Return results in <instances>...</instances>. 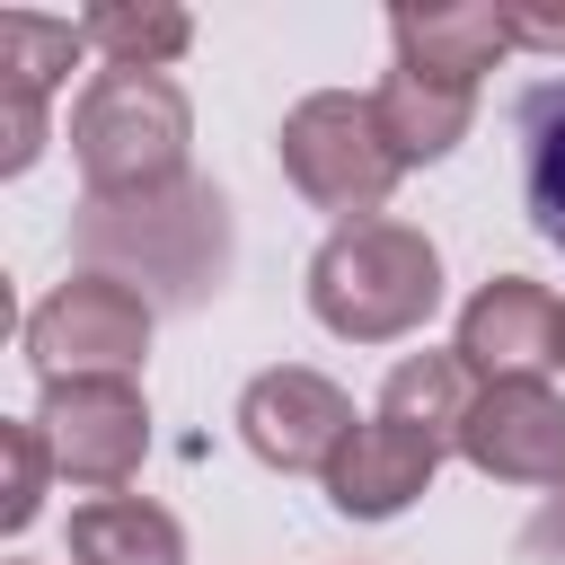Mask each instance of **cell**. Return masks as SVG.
I'll list each match as a JSON object with an SVG mask.
<instances>
[{
	"instance_id": "2",
	"label": "cell",
	"mask_w": 565,
	"mask_h": 565,
	"mask_svg": "<svg viewBox=\"0 0 565 565\" xmlns=\"http://www.w3.org/2000/svg\"><path fill=\"white\" fill-rule=\"evenodd\" d=\"M441 300V247L415 221H353L309 256V318L344 344H397Z\"/></svg>"
},
{
	"instance_id": "17",
	"label": "cell",
	"mask_w": 565,
	"mask_h": 565,
	"mask_svg": "<svg viewBox=\"0 0 565 565\" xmlns=\"http://www.w3.org/2000/svg\"><path fill=\"white\" fill-rule=\"evenodd\" d=\"M0 468H9V486H0V530H26V521L44 512V477H53V441H44L35 415L0 424Z\"/></svg>"
},
{
	"instance_id": "16",
	"label": "cell",
	"mask_w": 565,
	"mask_h": 565,
	"mask_svg": "<svg viewBox=\"0 0 565 565\" xmlns=\"http://www.w3.org/2000/svg\"><path fill=\"white\" fill-rule=\"evenodd\" d=\"M88 53L79 18H35V9H0V88L18 97H53L62 71Z\"/></svg>"
},
{
	"instance_id": "1",
	"label": "cell",
	"mask_w": 565,
	"mask_h": 565,
	"mask_svg": "<svg viewBox=\"0 0 565 565\" xmlns=\"http://www.w3.org/2000/svg\"><path fill=\"white\" fill-rule=\"evenodd\" d=\"M71 247L79 274H115L150 309H194L230 282V194L212 177H177L150 194H79Z\"/></svg>"
},
{
	"instance_id": "13",
	"label": "cell",
	"mask_w": 565,
	"mask_h": 565,
	"mask_svg": "<svg viewBox=\"0 0 565 565\" xmlns=\"http://www.w3.org/2000/svg\"><path fill=\"white\" fill-rule=\"evenodd\" d=\"M71 565H185V530L150 494H88L71 503Z\"/></svg>"
},
{
	"instance_id": "6",
	"label": "cell",
	"mask_w": 565,
	"mask_h": 565,
	"mask_svg": "<svg viewBox=\"0 0 565 565\" xmlns=\"http://www.w3.org/2000/svg\"><path fill=\"white\" fill-rule=\"evenodd\" d=\"M238 441L282 477H327V459L353 441V397L309 362H274L238 388Z\"/></svg>"
},
{
	"instance_id": "11",
	"label": "cell",
	"mask_w": 565,
	"mask_h": 565,
	"mask_svg": "<svg viewBox=\"0 0 565 565\" xmlns=\"http://www.w3.org/2000/svg\"><path fill=\"white\" fill-rule=\"evenodd\" d=\"M388 44H397V71L441 79V88H477V79L512 53V18H503V9H477V0L388 9Z\"/></svg>"
},
{
	"instance_id": "5",
	"label": "cell",
	"mask_w": 565,
	"mask_h": 565,
	"mask_svg": "<svg viewBox=\"0 0 565 565\" xmlns=\"http://www.w3.org/2000/svg\"><path fill=\"white\" fill-rule=\"evenodd\" d=\"M150 353V300L115 274H71L26 309V362L53 380H132Z\"/></svg>"
},
{
	"instance_id": "14",
	"label": "cell",
	"mask_w": 565,
	"mask_h": 565,
	"mask_svg": "<svg viewBox=\"0 0 565 565\" xmlns=\"http://www.w3.org/2000/svg\"><path fill=\"white\" fill-rule=\"evenodd\" d=\"M521 203H530V230L547 247H565V79H539L521 106Z\"/></svg>"
},
{
	"instance_id": "3",
	"label": "cell",
	"mask_w": 565,
	"mask_h": 565,
	"mask_svg": "<svg viewBox=\"0 0 565 565\" xmlns=\"http://www.w3.org/2000/svg\"><path fill=\"white\" fill-rule=\"evenodd\" d=\"M194 106L168 71H97L71 106V159L88 194H150L185 177Z\"/></svg>"
},
{
	"instance_id": "12",
	"label": "cell",
	"mask_w": 565,
	"mask_h": 565,
	"mask_svg": "<svg viewBox=\"0 0 565 565\" xmlns=\"http://www.w3.org/2000/svg\"><path fill=\"white\" fill-rule=\"evenodd\" d=\"M371 106H380V132H388V150H397L406 168L450 159V150L468 141V124H477V88H441V79L397 71V62H388V79L371 88Z\"/></svg>"
},
{
	"instance_id": "15",
	"label": "cell",
	"mask_w": 565,
	"mask_h": 565,
	"mask_svg": "<svg viewBox=\"0 0 565 565\" xmlns=\"http://www.w3.org/2000/svg\"><path fill=\"white\" fill-rule=\"evenodd\" d=\"M79 35H88V53H106V71H168L185 44H194V18L185 9H168V0H97L88 18H79Z\"/></svg>"
},
{
	"instance_id": "10",
	"label": "cell",
	"mask_w": 565,
	"mask_h": 565,
	"mask_svg": "<svg viewBox=\"0 0 565 565\" xmlns=\"http://www.w3.org/2000/svg\"><path fill=\"white\" fill-rule=\"evenodd\" d=\"M441 459H450V441H433V433H415L397 415H371V424H353V441L327 459L318 486H327V503L344 521H397L441 477Z\"/></svg>"
},
{
	"instance_id": "9",
	"label": "cell",
	"mask_w": 565,
	"mask_h": 565,
	"mask_svg": "<svg viewBox=\"0 0 565 565\" xmlns=\"http://www.w3.org/2000/svg\"><path fill=\"white\" fill-rule=\"evenodd\" d=\"M556 335H565V300L530 274H486L459 309V362L477 380H539L556 362Z\"/></svg>"
},
{
	"instance_id": "7",
	"label": "cell",
	"mask_w": 565,
	"mask_h": 565,
	"mask_svg": "<svg viewBox=\"0 0 565 565\" xmlns=\"http://www.w3.org/2000/svg\"><path fill=\"white\" fill-rule=\"evenodd\" d=\"M35 424L53 441V468L71 486H97V494H115L150 450V406L132 380H53Z\"/></svg>"
},
{
	"instance_id": "20",
	"label": "cell",
	"mask_w": 565,
	"mask_h": 565,
	"mask_svg": "<svg viewBox=\"0 0 565 565\" xmlns=\"http://www.w3.org/2000/svg\"><path fill=\"white\" fill-rule=\"evenodd\" d=\"M556 362H565V335H556Z\"/></svg>"
},
{
	"instance_id": "18",
	"label": "cell",
	"mask_w": 565,
	"mask_h": 565,
	"mask_svg": "<svg viewBox=\"0 0 565 565\" xmlns=\"http://www.w3.org/2000/svg\"><path fill=\"white\" fill-rule=\"evenodd\" d=\"M512 18V44H539V53H565V9H503Z\"/></svg>"
},
{
	"instance_id": "4",
	"label": "cell",
	"mask_w": 565,
	"mask_h": 565,
	"mask_svg": "<svg viewBox=\"0 0 565 565\" xmlns=\"http://www.w3.org/2000/svg\"><path fill=\"white\" fill-rule=\"evenodd\" d=\"M274 150H282V177H291L318 212H335V230L380 221V203H388L397 177H406V159H397L388 132H380V106L353 97V88L300 97V106L282 115V132H274Z\"/></svg>"
},
{
	"instance_id": "19",
	"label": "cell",
	"mask_w": 565,
	"mask_h": 565,
	"mask_svg": "<svg viewBox=\"0 0 565 565\" xmlns=\"http://www.w3.org/2000/svg\"><path fill=\"white\" fill-rule=\"evenodd\" d=\"M521 547H530V556H565V486H556V494H547V503L530 512V530H521Z\"/></svg>"
},
{
	"instance_id": "8",
	"label": "cell",
	"mask_w": 565,
	"mask_h": 565,
	"mask_svg": "<svg viewBox=\"0 0 565 565\" xmlns=\"http://www.w3.org/2000/svg\"><path fill=\"white\" fill-rule=\"evenodd\" d=\"M459 459L494 486H565V397L547 380H486L459 424Z\"/></svg>"
}]
</instances>
